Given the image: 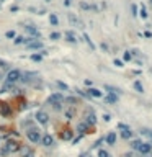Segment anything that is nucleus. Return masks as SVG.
Returning <instances> with one entry per match:
<instances>
[{"label": "nucleus", "instance_id": "nucleus-1", "mask_svg": "<svg viewBox=\"0 0 152 157\" xmlns=\"http://www.w3.org/2000/svg\"><path fill=\"white\" fill-rule=\"evenodd\" d=\"M20 151V144L16 141H8L5 144V147L0 149V154H15Z\"/></svg>", "mask_w": 152, "mask_h": 157}, {"label": "nucleus", "instance_id": "nucleus-2", "mask_svg": "<svg viewBox=\"0 0 152 157\" xmlns=\"http://www.w3.org/2000/svg\"><path fill=\"white\" fill-rule=\"evenodd\" d=\"M26 136H28V139L33 144H36V142L41 141V134H39V129H36V128H30L28 132H26Z\"/></svg>", "mask_w": 152, "mask_h": 157}, {"label": "nucleus", "instance_id": "nucleus-3", "mask_svg": "<svg viewBox=\"0 0 152 157\" xmlns=\"http://www.w3.org/2000/svg\"><path fill=\"white\" fill-rule=\"evenodd\" d=\"M22 77V74H20V71H16V69H12V71H8V74H7L5 77V82H10V83H15L16 80Z\"/></svg>", "mask_w": 152, "mask_h": 157}, {"label": "nucleus", "instance_id": "nucleus-4", "mask_svg": "<svg viewBox=\"0 0 152 157\" xmlns=\"http://www.w3.org/2000/svg\"><path fill=\"white\" fill-rule=\"evenodd\" d=\"M118 128L121 129V138H124V139H129L131 136H133V131H131V128H129V126H126V124L119 123V124H118Z\"/></svg>", "mask_w": 152, "mask_h": 157}, {"label": "nucleus", "instance_id": "nucleus-5", "mask_svg": "<svg viewBox=\"0 0 152 157\" xmlns=\"http://www.w3.org/2000/svg\"><path fill=\"white\" fill-rule=\"evenodd\" d=\"M36 120H38V123H41V124H47V121H49V116H47V113L44 110H39L36 113Z\"/></svg>", "mask_w": 152, "mask_h": 157}, {"label": "nucleus", "instance_id": "nucleus-6", "mask_svg": "<svg viewBox=\"0 0 152 157\" xmlns=\"http://www.w3.org/2000/svg\"><path fill=\"white\" fill-rule=\"evenodd\" d=\"M137 151H139L142 156H147V154H151V151H152V144H151V142H142Z\"/></svg>", "mask_w": 152, "mask_h": 157}, {"label": "nucleus", "instance_id": "nucleus-7", "mask_svg": "<svg viewBox=\"0 0 152 157\" xmlns=\"http://www.w3.org/2000/svg\"><path fill=\"white\" fill-rule=\"evenodd\" d=\"M41 142H43V146L49 147V146L54 144V138L51 134H44V136H41Z\"/></svg>", "mask_w": 152, "mask_h": 157}, {"label": "nucleus", "instance_id": "nucleus-8", "mask_svg": "<svg viewBox=\"0 0 152 157\" xmlns=\"http://www.w3.org/2000/svg\"><path fill=\"white\" fill-rule=\"evenodd\" d=\"M67 18H69V22H70V23H72V25H74V26H77V28H84V23H82V22H80V20H79V18H77V16H75V15H72V13H69V15H67Z\"/></svg>", "mask_w": 152, "mask_h": 157}, {"label": "nucleus", "instance_id": "nucleus-9", "mask_svg": "<svg viewBox=\"0 0 152 157\" xmlns=\"http://www.w3.org/2000/svg\"><path fill=\"white\" fill-rule=\"evenodd\" d=\"M61 102H62L61 93H54V95H51L49 98H47V103H51V105H56V103H61Z\"/></svg>", "mask_w": 152, "mask_h": 157}, {"label": "nucleus", "instance_id": "nucleus-10", "mask_svg": "<svg viewBox=\"0 0 152 157\" xmlns=\"http://www.w3.org/2000/svg\"><path fill=\"white\" fill-rule=\"evenodd\" d=\"M72 136H74V132H72L70 129H64V131H62L61 134H59V138H61V139H64V141H70Z\"/></svg>", "mask_w": 152, "mask_h": 157}, {"label": "nucleus", "instance_id": "nucleus-11", "mask_svg": "<svg viewBox=\"0 0 152 157\" xmlns=\"http://www.w3.org/2000/svg\"><path fill=\"white\" fill-rule=\"evenodd\" d=\"M5 92H15V83H10V82H5L2 85V93Z\"/></svg>", "mask_w": 152, "mask_h": 157}, {"label": "nucleus", "instance_id": "nucleus-12", "mask_svg": "<svg viewBox=\"0 0 152 157\" xmlns=\"http://www.w3.org/2000/svg\"><path fill=\"white\" fill-rule=\"evenodd\" d=\"M65 38H67V41H69V43H72V44H75L79 41L74 31H67V33H65Z\"/></svg>", "mask_w": 152, "mask_h": 157}, {"label": "nucleus", "instance_id": "nucleus-13", "mask_svg": "<svg viewBox=\"0 0 152 157\" xmlns=\"http://www.w3.org/2000/svg\"><path fill=\"white\" fill-rule=\"evenodd\" d=\"M88 97H93V98H102V92H100L98 89H90L87 92Z\"/></svg>", "mask_w": 152, "mask_h": 157}, {"label": "nucleus", "instance_id": "nucleus-14", "mask_svg": "<svg viewBox=\"0 0 152 157\" xmlns=\"http://www.w3.org/2000/svg\"><path fill=\"white\" fill-rule=\"evenodd\" d=\"M95 123H96V116L90 111V113L87 115V118H85V124L88 126V124H95Z\"/></svg>", "mask_w": 152, "mask_h": 157}, {"label": "nucleus", "instance_id": "nucleus-15", "mask_svg": "<svg viewBox=\"0 0 152 157\" xmlns=\"http://www.w3.org/2000/svg\"><path fill=\"white\" fill-rule=\"evenodd\" d=\"M139 132H141V136H144V138H147L149 141H152V129H149V128H142Z\"/></svg>", "mask_w": 152, "mask_h": 157}, {"label": "nucleus", "instance_id": "nucleus-16", "mask_svg": "<svg viewBox=\"0 0 152 157\" xmlns=\"http://www.w3.org/2000/svg\"><path fill=\"white\" fill-rule=\"evenodd\" d=\"M64 116L67 118V120H72V118L75 116V108H67V110L64 111Z\"/></svg>", "mask_w": 152, "mask_h": 157}, {"label": "nucleus", "instance_id": "nucleus-17", "mask_svg": "<svg viewBox=\"0 0 152 157\" xmlns=\"http://www.w3.org/2000/svg\"><path fill=\"white\" fill-rule=\"evenodd\" d=\"M13 41H15V44H28L30 43V38H23V36H15V39H13Z\"/></svg>", "mask_w": 152, "mask_h": 157}, {"label": "nucleus", "instance_id": "nucleus-18", "mask_svg": "<svg viewBox=\"0 0 152 157\" xmlns=\"http://www.w3.org/2000/svg\"><path fill=\"white\" fill-rule=\"evenodd\" d=\"M28 48L30 49H41L43 43H39V41H31V43H28Z\"/></svg>", "mask_w": 152, "mask_h": 157}, {"label": "nucleus", "instance_id": "nucleus-19", "mask_svg": "<svg viewBox=\"0 0 152 157\" xmlns=\"http://www.w3.org/2000/svg\"><path fill=\"white\" fill-rule=\"evenodd\" d=\"M106 142H108L110 146L115 144V142H116V134H115V132H110V134L106 136Z\"/></svg>", "mask_w": 152, "mask_h": 157}, {"label": "nucleus", "instance_id": "nucleus-20", "mask_svg": "<svg viewBox=\"0 0 152 157\" xmlns=\"http://www.w3.org/2000/svg\"><path fill=\"white\" fill-rule=\"evenodd\" d=\"M20 152L23 157H33V151H30L28 147H20Z\"/></svg>", "mask_w": 152, "mask_h": 157}, {"label": "nucleus", "instance_id": "nucleus-21", "mask_svg": "<svg viewBox=\"0 0 152 157\" xmlns=\"http://www.w3.org/2000/svg\"><path fill=\"white\" fill-rule=\"evenodd\" d=\"M2 106H0V113L5 115V116H10V108L7 106V103H0Z\"/></svg>", "mask_w": 152, "mask_h": 157}, {"label": "nucleus", "instance_id": "nucleus-22", "mask_svg": "<svg viewBox=\"0 0 152 157\" xmlns=\"http://www.w3.org/2000/svg\"><path fill=\"white\" fill-rule=\"evenodd\" d=\"M105 102H106V103H116V102H118V97L113 95V93H110V95L105 98Z\"/></svg>", "mask_w": 152, "mask_h": 157}, {"label": "nucleus", "instance_id": "nucleus-23", "mask_svg": "<svg viewBox=\"0 0 152 157\" xmlns=\"http://www.w3.org/2000/svg\"><path fill=\"white\" fill-rule=\"evenodd\" d=\"M137 15H139L141 18H144V20L147 18V10H146V7H144V5H141V8H139V13H137Z\"/></svg>", "mask_w": 152, "mask_h": 157}, {"label": "nucleus", "instance_id": "nucleus-24", "mask_svg": "<svg viewBox=\"0 0 152 157\" xmlns=\"http://www.w3.org/2000/svg\"><path fill=\"white\" fill-rule=\"evenodd\" d=\"M26 31H28L31 36H39V33H38V30L34 26H26Z\"/></svg>", "mask_w": 152, "mask_h": 157}, {"label": "nucleus", "instance_id": "nucleus-25", "mask_svg": "<svg viewBox=\"0 0 152 157\" xmlns=\"http://www.w3.org/2000/svg\"><path fill=\"white\" fill-rule=\"evenodd\" d=\"M49 22H51V25H53V26H57L59 20H57V16L54 15V13H51V15H49Z\"/></svg>", "mask_w": 152, "mask_h": 157}, {"label": "nucleus", "instance_id": "nucleus-26", "mask_svg": "<svg viewBox=\"0 0 152 157\" xmlns=\"http://www.w3.org/2000/svg\"><path fill=\"white\" fill-rule=\"evenodd\" d=\"M84 39H85V43H87L88 46H90V49H95V44L92 43V39L88 38V34H84Z\"/></svg>", "mask_w": 152, "mask_h": 157}, {"label": "nucleus", "instance_id": "nucleus-27", "mask_svg": "<svg viewBox=\"0 0 152 157\" xmlns=\"http://www.w3.org/2000/svg\"><path fill=\"white\" fill-rule=\"evenodd\" d=\"M134 89H136L139 93L144 92V87H142V83H141V82H134Z\"/></svg>", "mask_w": 152, "mask_h": 157}, {"label": "nucleus", "instance_id": "nucleus-28", "mask_svg": "<svg viewBox=\"0 0 152 157\" xmlns=\"http://www.w3.org/2000/svg\"><path fill=\"white\" fill-rule=\"evenodd\" d=\"M87 124H85V123H80V124H79V126H77V131L79 132H85V131H87Z\"/></svg>", "mask_w": 152, "mask_h": 157}, {"label": "nucleus", "instance_id": "nucleus-29", "mask_svg": "<svg viewBox=\"0 0 152 157\" xmlns=\"http://www.w3.org/2000/svg\"><path fill=\"white\" fill-rule=\"evenodd\" d=\"M56 85H57V87H59V89H61V90H69V87H67V85H65V83H64V82H61V80H57V82H56Z\"/></svg>", "mask_w": 152, "mask_h": 157}, {"label": "nucleus", "instance_id": "nucleus-30", "mask_svg": "<svg viewBox=\"0 0 152 157\" xmlns=\"http://www.w3.org/2000/svg\"><path fill=\"white\" fill-rule=\"evenodd\" d=\"M105 89H106V90H110V93H113V95H115V93H119V89H115V87H110V85H106Z\"/></svg>", "mask_w": 152, "mask_h": 157}, {"label": "nucleus", "instance_id": "nucleus-31", "mask_svg": "<svg viewBox=\"0 0 152 157\" xmlns=\"http://www.w3.org/2000/svg\"><path fill=\"white\" fill-rule=\"evenodd\" d=\"M141 144H142V142H141V141H137V139H136V141H133V142H131V147H133V149H139V146Z\"/></svg>", "mask_w": 152, "mask_h": 157}, {"label": "nucleus", "instance_id": "nucleus-32", "mask_svg": "<svg viewBox=\"0 0 152 157\" xmlns=\"http://www.w3.org/2000/svg\"><path fill=\"white\" fill-rule=\"evenodd\" d=\"M123 59H124V61H131V59H133V54H131L129 51L124 52V54H123Z\"/></svg>", "mask_w": 152, "mask_h": 157}, {"label": "nucleus", "instance_id": "nucleus-33", "mask_svg": "<svg viewBox=\"0 0 152 157\" xmlns=\"http://www.w3.org/2000/svg\"><path fill=\"white\" fill-rule=\"evenodd\" d=\"M51 39H53V41H57V39H59V38H61V33H51Z\"/></svg>", "mask_w": 152, "mask_h": 157}, {"label": "nucleus", "instance_id": "nucleus-34", "mask_svg": "<svg viewBox=\"0 0 152 157\" xmlns=\"http://www.w3.org/2000/svg\"><path fill=\"white\" fill-rule=\"evenodd\" d=\"M80 8H82V10H90L92 7L88 5V3H85V2H80Z\"/></svg>", "mask_w": 152, "mask_h": 157}, {"label": "nucleus", "instance_id": "nucleus-35", "mask_svg": "<svg viewBox=\"0 0 152 157\" xmlns=\"http://www.w3.org/2000/svg\"><path fill=\"white\" fill-rule=\"evenodd\" d=\"M98 157H110V154H108L106 151H103V149H102V151H98Z\"/></svg>", "mask_w": 152, "mask_h": 157}, {"label": "nucleus", "instance_id": "nucleus-36", "mask_svg": "<svg viewBox=\"0 0 152 157\" xmlns=\"http://www.w3.org/2000/svg\"><path fill=\"white\" fill-rule=\"evenodd\" d=\"M31 59H33V61H41L43 56H41V54H33V56H31Z\"/></svg>", "mask_w": 152, "mask_h": 157}, {"label": "nucleus", "instance_id": "nucleus-37", "mask_svg": "<svg viewBox=\"0 0 152 157\" xmlns=\"http://www.w3.org/2000/svg\"><path fill=\"white\" fill-rule=\"evenodd\" d=\"M0 67H2V69H8V64H7L3 59H0Z\"/></svg>", "mask_w": 152, "mask_h": 157}, {"label": "nucleus", "instance_id": "nucleus-38", "mask_svg": "<svg viewBox=\"0 0 152 157\" xmlns=\"http://www.w3.org/2000/svg\"><path fill=\"white\" fill-rule=\"evenodd\" d=\"M115 65H116V67H123V61H119V59H115Z\"/></svg>", "mask_w": 152, "mask_h": 157}, {"label": "nucleus", "instance_id": "nucleus-39", "mask_svg": "<svg viewBox=\"0 0 152 157\" xmlns=\"http://www.w3.org/2000/svg\"><path fill=\"white\" fill-rule=\"evenodd\" d=\"M53 108L56 111H59V110H62V106H61V103H56V105H53Z\"/></svg>", "mask_w": 152, "mask_h": 157}, {"label": "nucleus", "instance_id": "nucleus-40", "mask_svg": "<svg viewBox=\"0 0 152 157\" xmlns=\"http://www.w3.org/2000/svg\"><path fill=\"white\" fill-rule=\"evenodd\" d=\"M67 102H69V103H77V98H74V97H69Z\"/></svg>", "mask_w": 152, "mask_h": 157}, {"label": "nucleus", "instance_id": "nucleus-41", "mask_svg": "<svg viewBox=\"0 0 152 157\" xmlns=\"http://www.w3.org/2000/svg\"><path fill=\"white\" fill-rule=\"evenodd\" d=\"M131 8H133V15H134V16H137V7H136V5H133Z\"/></svg>", "mask_w": 152, "mask_h": 157}, {"label": "nucleus", "instance_id": "nucleus-42", "mask_svg": "<svg viewBox=\"0 0 152 157\" xmlns=\"http://www.w3.org/2000/svg\"><path fill=\"white\" fill-rule=\"evenodd\" d=\"M7 38H15V31H8V33H7Z\"/></svg>", "mask_w": 152, "mask_h": 157}, {"label": "nucleus", "instance_id": "nucleus-43", "mask_svg": "<svg viewBox=\"0 0 152 157\" xmlns=\"http://www.w3.org/2000/svg\"><path fill=\"white\" fill-rule=\"evenodd\" d=\"M103 120H105V121H110V120H111V116H110V115H103Z\"/></svg>", "mask_w": 152, "mask_h": 157}, {"label": "nucleus", "instance_id": "nucleus-44", "mask_svg": "<svg viewBox=\"0 0 152 157\" xmlns=\"http://www.w3.org/2000/svg\"><path fill=\"white\" fill-rule=\"evenodd\" d=\"M2 2H3V0H0V3H2Z\"/></svg>", "mask_w": 152, "mask_h": 157}, {"label": "nucleus", "instance_id": "nucleus-45", "mask_svg": "<svg viewBox=\"0 0 152 157\" xmlns=\"http://www.w3.org/2000/svg\"><path fill=\"white\" fill-rule=\"evenodd\" d=\"M151 3H152V0H151Z\"/></svg>", "mask_w": 152, "mask_h": 157}]
</instances>
